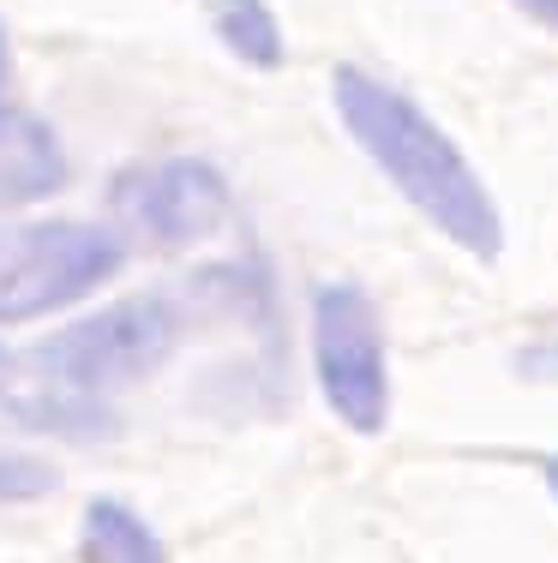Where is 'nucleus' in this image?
<instances>
[{
  "label": "nucleus",
  "mask_w": 558,
  "mask_h": 563,
  "mask_svg": "<svg viewBox=\"0 0 558 563\" xmlns=\"http://www.w3.org/2000/svg\"><path fill=\"white\" fill-rule=\"evenodd\" d=\"M337 114H342V126L361 139V151L396 180V192H403L433 228H445V234L457 240L462 252H474V258H499L504 228H499L493 192H486L481 174L462 163V151L403 97V90L342 66L337 73Z\"/></svg>",
  "instance_id": "nucleus-1"
},
{
  "label": "nucleus",
  "mask_w": 558,
  "mask_h": 563,
  "mask_svg": "<svg viewBox=\"0 0 558 563\" xmlns=\"http://www.w3.org/2000/svg\"><path fill=\"white\" fill-rule=\"evenodd\" d=\"M175 306L163 294H132L121 306H102L97 318L61 330L36 347V366L55 384H66V396L97 401L114 396L127 384L151 378L168 354H175Z\"/></svg>",
  "instance_id": "nucleus-2"
},
{
  "label": "nucleus",
  "mask_w": 558,
  "mask_h": 563,
  "mask_svg": "<svg viewBox=\"0 0 558 563\" xmlns=\"http://www.w3.org/2000/svg\"><path fill=\"white\" fill-rule=\"evenodd\" d=\"M121 240L90 222H36L0 252V324L61 312L121 271Z\"/></svg>",
  "instance_id": "nucleus-3"
},
{
  "label": "nucleus",
  "mask_w": 558,
  "mask_h": 563,
  "mask_svg": "<svg viewBox=\"0 0 558 563\" xmlns=\"http://www.w3.org/2000/svg\"><path fill=\"white\" fill-rule=\"evenodd\" d=\"M313 360H318V384L325 401L337 408L342 426L354 432H384L391 413V378H384V336H379V312L361 288L330 282L313 294Z\"/></svg>",
  "instance_id": "nucleus-4"
},
{
  "label": "nucleus",
  "mask_w": 558,
  "mask_h": 563,
  "mask_svg": "<svg viewBox=\"0 0 558 563\" xmlns=\"http://www.w3.org/2000/svg\"><path fill=\"white\" fill-rule=\"evenodd\" d=\"M109 198L156 246H193V240L217 234L229 222V186L198 156H163V163L127 168Z\"/></svg>",
  "instance_id": "nucleus-5"
},
{
  "label": "nucleus",
  "mask_w": 558,
  "mask_h": 563,
  "mask_svg": "<svg viewBox=\"0 0 558 563\" xmlns=\"http://www.w3.org/2000/svg\"><path fill=\"white\" fill-rule=\"evenodd\" d=\"M66 180L55 132L31 114H0V198H36Z\"/></svg>",
  "instance_id": "nucleus-6"
},
{
  "label": "nucleus",
  "mask_w": 558,
  "mask_h": 563,
  "mask_svg": "<svg viewBox=\"0 0 558 563\" xmlns=\"http://www.w3.org/2000/svg\"><path fill=\"white\" fill-rule=\"evenodd\" d=\"M78 558L85 563H168L163 540L127 504H109V498H97L85 509V545H78Z\"/></svg>",
  "instance_id": "nucleus-7"
},
{
  "label": "nucleus",
  "mask_w": 558,
  "mask_h": 563,
  "mask_svg": "<svg viewBox=\"0 0 558 563\" xmlns=\"http://www.w3.org/2000/svg\"><path fill=\"white\" fill-rule=\"evenodd\" d=\"M205 12L234 60L259 66V73L283 66V31H276V12L264 0H205Z\"/></svg>",
  "instance_id": "nucleus-8"
},
{
  "label": "nucleus",
  "mask_w": 558,
  "mask_h": 563,
  "mask_svg": "<svg viewBox=\"0 0 558 563\" xmlns=\"http://www.w3.org/2000/svg\"><path fill=\"white\" fill-rule=\"evenodd\" d=\"M48 467L19 462V455H0V498H31V492H48Z\"/></svg>",
  "instance_id": "nucleus-9"
},
{
  "label": "nucleus",
  "mask_w": 558,
  "mask_h": 563,
  "mask_svg": "<svg viewBox=\"0 0 558 563\" xmlns=\"http://www.w3.org/2000/svg\"><path fill=\"white\" fill-rule=\"evenodd\" d=\"M523 7H528V12H535V19H547V24H552V31H558V0H523Z\"/></svg>",
  "instance_id": "nucleus-10"
},
{
  "label": "nucleus",
  "mask_w": 558,
  "mask_h": 563,
  "mask_svg": "<svg viewBox=\"0 0 558 563\" xmlns=\"http://www.w3.org/2000/svg\"><path fill=\"white\" fill-rule=\"evenodd\" d=\"M7 73H12V60H7V31H0V114H7Z\"/></svg>",
  "instance_id": "nucleus-11"
},
{
  "label": "nucleus",
  "mask_w": 558,
  "mask_h": 563,
  "mask_svg": "<svg viewBox=\"0 0 558 563\" xmlns=\"http://www.w3.org/2000/svg\"><path fill=\"white\" fill-rule=\"evenodd\" d=\"M547 486H552V498H558V455L547 462Z\"/></svg>",
  "instance_id": "nucleus-12"
}]
</instances>
